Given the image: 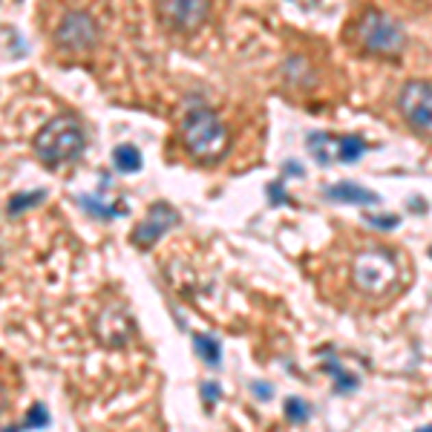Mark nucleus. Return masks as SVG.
Instances as JSON below:
<instances>
[{"instance_id": "nucleus-1", "label": "nucleus", "mask_w": 432, "mask_h": 432, "mask_svg": "<svg viewBox=\"0 0 432 432\" xmlns=\"http://www.w3.org/2000/svg\"><path fill=\"white\" fill-rule=\"evenodd\" d=\"M228 127L211 107H193L182 118V147L199 164H214L228 150Z\"/></svg>"}, {"instance_id": "nucleus-2", "label": "nucleus", "mask_w": 432, "mask_h": 432, "mask_svg": "<svg viewBox=\"0 0 432 432\" xmlns=\"http://www.w3.org/2000/svg\"><path fill=\"white\" fill-rule=\"evenodd\" d=\"M355 40L357 47L369 52V55H378V58H398L407 47V32L403 26L386 15L381 9H366L364 15L357 18V26H355Z\"/></svg>"}, {"instance_id": "nucleus-3", "label": "nucleus", "mask_w": 432, "mask_h": 432, "mask_svg": "<svg viewBox=\"0 0 432 432\" xmlns=\"http://www.w3.org/2000/svg\"><path fill=\"white\" fill-rule=\"evenodd\" d=\"M81 150H84V133H81L78 124L66 116L47 121L44 127H40V133L35 136V153L47 167H58V164L73 162L81 156Z\"/></svg>"}, {"instance_id": "nucleus-4", "label": "nucleus", "mask_w": 432, "mask_h": 432, "mask_svg": "<svg viewBox=\"0 0 432 432\" xmlns=\"http://www.w3.org/2000/svg\"><path fill=\"white\" fill-rule=\"evenodd\" d=\"M398 280H401V266L392 251L372 248V251L357 254L352 262V283L364 294L381 297V294H386L389 285H398Z\"/></svg>"}, {"instance_id": "nucleus-5", "label": "nucleus", "mask_w": 432, "mask_h": 432, "mask_svg": "<svg viewBox=\"0 0 432 432\" xmlns=\"http://www.w3.org/2000/svg\"><path fill=\"white\" fill-rule=\"evenodd\" d=\"M398 110L415 133L432 136V84L409 81L398 92Z\"/></svg>"}, {"instance_id": "nucleus-6", "label": "nucleus", "mask_w": 432, "mask_h": 432, "mask_svg": "<svg viewBox=\"0 0 432 432\" xmlns=\"http://www.w3.org/2000/svg\"><path fill=\"white\" fill-rule=\"evenodd\" d=\"M99 23H95V18L90 15V12H66L64 21L58 23V29H55V44H58L61 49L66 52H90L95 44H99Z\"/></svg>"}, {"instance_id": "nucleus-7", "label": "nucleus", "mask_w": 432, "mask_h": 432, "mask_svg": "<svg viewBox=\"0 0 432 432\" xmlns=\"http://www.w3.org/2000/svg\"><path fill=\"white\" fill-rule=\"evenodd\" d=\"M156 12L173 32H196L211 15V0H156Z\"/></svg>"}, {"instance_id": "nucleus-8", "label": "nucleus", "mask_w": 432, "mask_h": 432, "mask_svg": "<svg viewBox=\"0 0 432 432\" xmlns=\"http://www.w3.org/2000/svg\"><path fill=\"white\" fill-rule=\"evenodd\" d=\"M176 225H179V211H176V207L167 205V202H156V205H150L147 216L133 228V242L138 248H150L153 242L162 240V236L170 228H176Z\"/></svg>"}, {"instance_id": "nucleus-9", "label": "nucleus", "mask_w": 432, "mask_h": 432, "mask_svg": "<svg viewBox=\"0 0 432 432\" xmlns=\"http://www.w3.org/2000/svg\"><path fill=\"white\" fill-rule=\"evenodd\" d=\"M95 334H99V340L104 346H124L130 340L133 334V326H130V317L124 314V309H118V305H110V309L101 312L99 323H95Z\"/></svg>"}, {"instance_id": "nucleus-10", "label": "nucleus", "mask_w": 432, "mask_h": 432, "mask_svg": "<svg viewBox=\"0 0 432 432\" xmlns=\"http://www.w3.org/2000/svg\"><path fill=\"white\" fill-rule=\"evenodd\" d=\"M326 196L331 202H346V205H378L381 196L374 190H366L355 182H340V185H331L326 190Z\"/></svg>"}, {"instance_id": "nucleus-11", "label": "nucleus", "mask_w": 432, "mask_h": 432, "mask_svg": "<svg viewBox=\"0 0 432 432\" xmlns=\"http://www.w3.org/2000/svg\"><path fill=\"white\" fill-rule=\"evenodd\" d=\"M338 147H340V136H329V133L309 136V150H312V156H314L320 164L340 162V159H338Z\"/></svg>"}, {"instance_id": "nucleus-12", "label": "nucleus", "mask_w": 432, "mask_h": 432, "mask_svg": "<svg viewBox=\"0 0 432 432\" xmlns=\"http://www.w3.org/2000/svg\"><path fill=\"white\" fill-rule=\"evenodd\" d=\"M113 164L121 173H136V170H142V153L133 144H118L113 150Z\"/></svg>"}, {"instance_id": "nucleus-13", "label": "nucleus", "mask_w": 432, "mask_h": 432, "mask_svg": "<svg viewBox=\"0 0 432 432\" xmlns=\"http://www.w3.org/2000/svg\"><path fill=\"white\" fill-rule=\"evenodd\" d=\"M193 346H196L199 357L205 360L207 366H219V355H222V349H219V340L207 338V334H196V338H193Z\"/></svg>"}, {"instance_id": "nucleus-14", "label": "nucleus", "mask_w": 432, "mask_h": 432, "mask_svg": "<svg viewBox=\"0 0 432 432\" xmlns=\"http://www.w3.org/2000/svg\"><path fill=\"white\" fill-rule=\"evenodd\" d=\"M364 150H366V144H364V138H360V136H340L338 159L340 162H355V159L364 156Z\"/></svg>"}, {"instance_id": "nucleus-15", "label": "nucleus", "mask_w": 432, "mask_h": 432, "mask_svg": "<svg viewBox=\"0 0 432 432\" xmlns=\"http://www.w3.org/2000/svg\"><path fill=\"white\" fill-rule=\"evenodd\" d=\"M49 424V412H47V407H40V403H35V407L29 409V415H26V421H23V427H18V429H3V432H23V429H44Z\"/></svg>"}, {"instance_id": "nucleus-16", "label": "nucleus", "mask_w": 432, "mask_h": 432, "mask_svg": "<svg viewBox=\"0 0 432 432\" xmlns=\"http://www.w3.org/2000/svg\"><path fill=\"white\" fill-rule=\"evenodd\" d=\"M78 202H81V207H87V211H90L92 216H99V219H113L116 214H121V207L104 205V202H99L95 196H81Z\"/></svg>"}, {"instance_id": "nucleus-17", "label": "nucleus", "mask_w": 432, "mask_h": 432, "mask_svg": "<svg viewBox=\"0 0 432 432\" xmlns=\"http://www.w3.org/2000/svg\"><path fill=\"white\" fill-rule=\"evenodd\" d=\"M47 196V190H29V193H21V196L15 199H9V214H23L26 207H32L38 202H44Z\"/></svg>"}, {"instance_id": "nucleus-18", "label": "nucleus", "mask_w": 432, "mask_h": 432, "mask_svg": "<svg viewBox=\"0 0 432 432\" xmlns=\"http://www.w3.org/2000/svg\"><path fill=\"white\" fill-rule=\"evenodd\" d=\"M309 403H305L303 398H288L285 401V418L288 421H294V424H303L305 418H309Z\"/></svg>"}, {"instance_id": "nucleus-19", "label": "nucleus", "mask_w": 432, "mask_h": 432, "mask_svg": "<svg viewBox=\"0 0 432 432\" xmlns=\"http://www.w3.org/2000/svg\"><path fill=\"white\" fill-rule=\"evenodd\" d=\"M366 222L369 225H374V228H398V222H401V216H395V214H374V216H366Z\"/></svg>"}, {"instance_id": "nucleus-20", "label": "nucleus", "mask_w": 432, "mask_h": 432, "mask_svg": "<svg viewBox=\"0 0 432 432\" xmlns=\"http://www.w3.org/2000/svg\"><path fill=\"white\" fill-rule=\"evenodd\" d=\"M331 372L338 374V389H355L357 386V381L352 378V374H346V372H340L338 366H331Z\"/></svg>"}, {"instance_id": "nucleus-21", "label": "nucleus", "mask_w": 432, "mask_h": 432, "mask_svg": "<svg viewBox=\"0 0 432 432\" xmlns=\"http://www.w3.org/2000/svg\"><path fill=\"white\" fill-rule=\"evenodd\" d=\"M202 398H205L207 403H216V398H219V386H216V383H202Z\"/></svg>"}, {"instance_id": "nucleus-22", "label": "nucleus", "mask_w": 432, "mask_h": 432, "mask_svg": "<svg viewBox=\"0 0 432 432\" xmlns=\"http://www.w3.org/2000/svg\"><path fill=\"white\" fill-rule=\"evenodd\" d=\"M6 389H3V383H0V415H3V409H6Z\"/></svg>"}, {"instance_id": "nucleus-23", "label": "nucleus", "mask_w": 432, "mask_h": 432, "mask_svg": "<svg viewBox=\"0 0 432 432\" xmlns=\"http://www.w3.org/2000/svg\"><path fill=\"white\" fill-rule=\"evenodd\" d=\"M418 432H432V427H424V429H418Z\"/></svg>"}, {"instance_id": "nucleus-24", "label": "nucleus", "mask_w": 432, "mask_h": 432, "mask_svg": "<svg viewBox=\"0 0 432 432\" xmlns=\"http://www.w3.org/2000/svg\"><path fill=\"white\" fill-rule=\"evenodd\" d=\"M429 254H432V248H429Z\"/></svg>"}]
</instances>
